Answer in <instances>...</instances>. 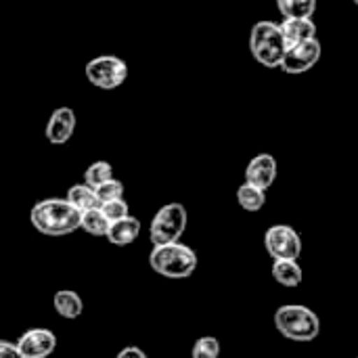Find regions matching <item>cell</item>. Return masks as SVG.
Segmentation results:
<instances>
[{"label":"cell","mask_w":358,"mask_h":358,"mask_svg":"<svg viewBox=\"0 0 358 358\" xmlns=\"http://www.w3.org/2000/svg\"><path fill=\"white\" fill-rule=\"evenodd\" d=\"M86 80L101 90H115L128 78V65L124 59L113 55H101L86 63Z\"/></svg>","instance_id":"cell-6"},{"label":"cell","mask_w":358,"mask_h":358,"mask_svg":"<svg viewBox=\"0 0 358 358\" xmlns=\"http://www.w3.org/2000/svg\"><path fill=\"white\" fill-rule=\"evenodd\" d=\"M0 358H21L17 346L13 342H4L0 340Z\"/></svg>","instance_id":"cell-24"},{"label":"cell","mask_w":358,"mask_h":358,"mask_svg":"<svg viewBox=\"0 0 358 358\" xmlns=\"http://www.w3.org/2000/svg\"><path fill=\"white\" fill-rule=\"evenodd\" d=\"M115 358H147V355L141 348H136V346H126L124 350L117 352Z\"/></svg>","instance_id":"cell-25"},{"label":"cell","mask_w":358,"mask_h":358,"mask_svg":"<svg viewBox=\"0 0 358 358\" xmlns=\"http://www.w3.org/2000/svg\"><path fill=\"white\" fill-rule=\"evenodd\" d=\"M273 277L283 287H298L302 283V268L296 260H275L273 262Z\"/></svg>","instance_id":"cell-15"},{"label":"cell","mask_w":358,"mask_h":358,"mask_svg":"<svg viewBox=\"0 0 358 358\" xmlns=\"http://www.w3.org/2000/svg\"><path fill=\"white\" fill-rule=\"evenodd\" d=\"M149 266L166 279H189L197 268V254L185 243H164L153 245L149 254Z\"/></svg>","instance_id":"cell-2"},{"label":"cell","mask_w":358,"mask_h":358,"mask_svg":"<svg viewBox=\"0 0 358 358\" xmlns=\"http://www.w3.org/2000/svg\"><path fill=\"white\" fill-rule=\"evenodd\" d=\"M283 17H313L317 0H275Z\"/></svg>","instance_id":"cell-19"},{"label":"cell","mask_w":358,"mask_h":358,"mask_svg":"<svg viewBox=\"0 0 358 358\" xmlns=\"http://www.w3.org/2000/svg\"><path fill=\"white\" fill-rule=\"evenodd\" d=\"M109 178H113V168L109 162H94L84 172V185H88L92 189L99 187L101 182L109 180Z\"/></svg>","instance_id":"cell-20"},{"label":"cell","mask_w":358,"mask_h":358,"mask_svg":"<svg viewBox=\"0 0 358 358\" xmlns=\"http://www.w3.org/2000/svg\"><path fill=\"white\" fill-rule=\"evenodd\" d=\"M138 233H141V220L128 214V216H124V218H120V220L109 222L105 237H107L109 243H113L115 248H126V245H130V243L136 241Z\"/></svg>","instance_id":"cell-13"},{"label":"cell","mask_w":358,"mask_h":358,"mask_svg":"<svg viewBox=\"0 0 358 358\" xmlns=\"http://www.w3.org/2000/svg\"><path fill=\"white\" fill-rule=\"evenodd\" d=\"M21 358H46L57 348V336L50 329H29L17 340Z\"/></svg>","instance_id":"cell-9"},{"label":"cell","mask_w":358,"mask_h":358,"mask_svg":"<svg viewBox=\"0 0 358 358\" xmlns=\"http://www.w3.org/2000/svg\"><path fill=\"white\" fill-rule=\"evenodd\" d=\"M237 203L245 210V212H260L266 203V191L243 182L237 189Z\"/></svg>","instance_id":"cell-17"},{"label":"cell","mask_w":358,"mask_h":358,"mask_svg":"<svg viewBox=\"0 0 358 358\" xmlns=\"http://www.w3.org/2000/svg\"><path fill=\"white\" fill-rule=\"evenodd\" d=\"M321 59V42L317 38L298 42V44H289L285 48V55L281 59L279 69H283L285 73H306L310 71Z\"/></svg>","instance_id":"cell-8"},{"label":"cell","mask_w":358,"mask_h":358,"mask_svg":"<svg viewBox=\"0 0 358 358\" xmlns=\"http://www.w3.org/2000/svg\"><path fill=\"white\" fill-rule=\"evenodd\" d=\"M275 327L283 338H287L292 342L306 344L319 336L321 321L315 315V310H310L308 306L285 304V306L277 308V313H275Z\"/></svg>","instance_id":"cell-3"},{"label":"cell","mask_w":358,"mask_h":358,"mask_svg":"<svg viewBox=\"0 0 358 358\" xmlns=\"http://www.w3.org/2000/svg\"><path fill=\"white\" fill-rule=\"evenodd\" d=\"M94 193H96V199H99L101 203L113 201V199L124 197V185H122L117 178H109V180L101 182L99 187H94Z\"/></svg>","instance_id":"cell-22"},{"label":"cell","mask_w":358,"mask_h":358,"mask_svg":"<svg viewBox=\"0 0 358 358\" xmlns=\"http://www.w3.org/2000/svg\"><path fill=\"white\" fill-rule=\"evenodd\" d=\"M277 180V159L271 153L256 155L245 168V182L262 191L271 189Z\"/></svg>","instance_id":"cell-10"},{"label":"cell","mask_w":358,"mask_h":358,"mask_svg":"<svg viewBox=\"0 0 358 358\" xmlns=\"http://www.w3.org/2000/svg\"><path fill=\"white\" fill-rule=\"evenodd\" d=\"M285 40H283V34L279 29V23H273V21H258L254 23L252 27V34H250V50H252V57L268 67V69H275L281 65V59L285 55Z\"/></svg>","instance_id":"cell-4"},{"label":"cell","mask_w":358,"mask_h":358,"mask_svg":"<svg viewBox=\"0 0 358 358\" xmlns=\"http://www.w3.org/2000/svg\"><path fill=\"white\" fill-rule=\"evenodd\" d=\"M187 210L182 203H166L162 206L149 224V239L153 245L174 243L182 237L187 229Z\"/></svg>","instance_id":"cell-5"},{"label":"cell","mask_w":358,"mask_h":358,"mask_svg":"<svg viewBox=\"0 0 358 358\" xmlns=\"http://www.w3.org/2000/svg\"><path fill=\"white\" fill-rule=\"evenodd\" d=\"M107 227H109V220L103 216V212L99 208L80 212V229L86 231L88 235H92V237H105Z\"/></svg>","instance_id":"cell-18"},{"label":"cell","mask_w":358,"mask_h":358,"mask_svg":"<svg viewBox=\"0 0 358 358\" xmlns=\"http://www.w3.org/2000/svg\"><path fill=\"white\" fill-rule=\"evenodd\" d=\"M52 306H55V310H57L59 317L69 319V321H71V319H78V317L82 315V310H84L82 298H80L76 292H71V289H61V292H57L55 298H52Z\"/></svg>","instance_id":"cell-14"},{"label":"cell","mask_w":358,"mask_h":358,"mask_svg":"<svg viewBox=\"0 0 358 358\" xmlns=\"http://www.w3.org/2000/svg\"><path fill=\"white\" fill-rule=\"evenodd\" d=\"M78 212H86V210H94L101 206V201L96 199V193L92 187L88 185H73L69 191H67V197H65Z\"/></svg>","instance_id":"cell-16"},{"label":"cell","mask_w":358,"mask_h":358,"mask_svg":"<svg viewBox=\"0 0 358 358\" xmlns=\"http://www.w3.org/2000/svg\"><path fill=\"white\" fill-rule=\"evenodd\" d=\"M76 130V113L69 107H59L52 111L46 124V138L52 145H65Z\"/></svg>","instance_id":"cell-11"},{"label":"cell","mask_w":358,"mask_h":358,"mask_svg":"<svg viewBox=\"0 0 358 358\" xmlns=\"http://www.w3.org/2000/svg\"><path fill=\"white\" fill-rule=\"evenodd\" d=\"M31 227L46 237H65L80 229V212L67 199H42L29 212Z\"/></svg>","instance_id":"cell-1"},{"label":"cell","mask_w":358,"mask_h":358,"mask_svg":"<svg viewBox=\"0 0 358 358\" xmlns=\"http://www.w3.org/2000/svg\"><path fill=\"white\" fill-rule=\"evenodd\" d=\"M285 44H298L310 38H317V25L310 17H283L279 23Z\"/></svg>","instance_id":"cell-12"},{"label":"cell","mask_w":358,"mask_h":358,"mask_svg":"<svg viewBox=\"0 0 358 358\" xmlns=\"http://www.w3.org/2000/svg\"><path fill=\"white\" fill-rule=\"evenodd\" d=\"M264 248L273 260H298L302 254V239L289 224H273L264 235Z\"/></svg>","instance_id":"cell-7"},{"label":"cell","mask_w":358,"mask_h":358,"mask_svg":"<svg viewBox=\"0 0 358 358\" xmlns=\"http://www.w3.org/2000/svg\"><path fill=\"white\" fill-rule=\"evenodd\" d=\"M99 210L103 212V216H105L109 222L120 220V218H124V216H128V214H130V208H128V203H126V199H124V197L113 199V201H105V203H101V206H99Z\"/></svg>","instance_id":"cell-23"},{"label":"cell","mask_w":358,"mask_h":358,"mask_svg":"<svg viewBox=\"0 0 358 358\" xmlns=\"http://www.w3.org/2000/svg\"><path fill=\"white\" fill-rule=\"evenodd\" d=\"M352 2H355V4H357V2H358V0H352Z\"/></svg>","instance_id":"cell-26"},{"label":"cell","mask_w":358,"mask_h":358,"mask_svg":"<svg viewBox=\"0 0 358 358\" xmlns=\"http://www.w3.org/2000/svg\"><path fill=\"white\" fill-rule=\"evenodd\" d=\"M193 358H218L220 357V342L214 336H203L193 344Z\"/></svg>","instance_id":"cell-21"}]
</instances>
